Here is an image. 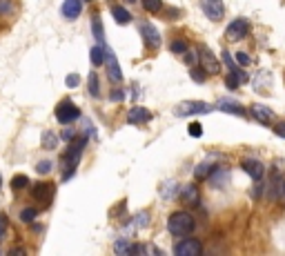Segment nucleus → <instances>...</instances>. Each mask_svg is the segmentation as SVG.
Returning <instances> with one entry per match:
<instances>
[{
	"mask_svg": "<svg viewBox=\"0 0 285 256\" xmlns=\"http://www.w3.org/2000/svg\"><path fill=\"white\" fill-rule=\"evenodd\" d=\"M83 147H85V138H74L71 141V145L67 147V151L63 154V161H60V165H63V178L67 181V178H71V174L76 172V165L81 163V156H83Z\"/></svg>",
	"mask_w": 285,
	"mask_h": 256,
	"instance_id": "nucleus-1",
	"label": "nucleus"
},
{
	"mask_svg": "<svg viewBox=\"0 0 285 256\" xmlns=\"http://www.w3.org/2000/svg\"><path fill=\"white\" fill-rule=\"evenodd\" d=\"M194 227H196V221H194V216L187 214V212H174V214L167 218V229H169V234H174V236H187L194 232Z\"/></svg>",
	"mask_w": 285,
	"mask_h": 256,
	"instance_id": "nucleus-2",
	"label": "nucleus"
},
{
	"mask_svg": "<svg viewBox=\"0 0 285 256\" xmlns=\"http://www.w3.org/2000/svg\"><path fill=\"white\" fill-rule=\"evenodd\" d=\"M212 105H208V103H201V100H185V103H178L176 105V116H180V118H185V116H203V114H210L212 112Z\"/></svg>",
	"mask_w": 285,
	"mask_h": 256,
	"instance_id": "nucleus-3",
	"label": "nucleus"
},
{
	"mask_svg": "<svg viewBox=\"0 0 285 256\" xmlns=\"http://www.w3.org/2000/svg\"><path fill=\"white\" fill-rule=\"evenodd\" d=\"M78 116H81V109H78L71 100H63V103H60V105L56 107V118H58V123H63V125L74 123Z\"/></svg>",
	"mask_w": 285,
	"mask_h": 256,
	"instance_id": "nucleus-4",
	"label": "nucleus"
},
{
	"mask_svg": "<svg viewBox=\"0 0 285 256\" xmlns=\"http://www.w3.org/2000/svg\"><path fill=\"white\" fill-rule=\"evenodd\" d=\"M201 252H203V245L198 239H185L174 247V254L176 256H201Z\"/></svg>",
	"mask_w": 285,
	"mask_h": 256,
	"instance_id": "nucleus-5",
	"label": "nucleus"
},
{
	"mask_svg": "<svg viewBox=\"0 0 285 256\" xmlns=\"http://www.w3.org/2000/svg\"><path fill=\"white\" fill-rule=\"evenodd\" d=\"M201 7L203 14L210 18V20H221L225 16V5L223 0H201Z\"/></svg>",
	"mask_w": 285,
	"mask_h": 256,
	"instance_id": "nucleus-6",
	"label": "nucleus"
},
{
	"mask_svg": "<svg viewBox=\"0 0 285 256\" xmlns=\"http://www.w3.org/2000/svg\"><path fill=\"white\" fill-rule=\"evenodd\" d=\"M247 32H250V22H247L245 18H236V20H232V25H227V38L229 40L245 38Z\"/></svg>",
	"mask_w": 285,
	"mask_h": 256,
	"instance_id": "nucleus-7",
	"label": "nucleus"
},
{
	"mask_svg": "<svg viewBox=\"0 0 285 256\" xmlns=\"http://www.w3.org/2000/svg\"><path fill=\"white\" fill-rule=\"evenodd\" d=\"M178 196H180V200H183L185 205H190V207H196L198 203H201V190H198L194 183L183 185V190L178 192Z\"/></svg>",
	"mask_w": 285,
	"mask_h": 256,
	"instance_id": "nucleus-8",
	"label": "nucleus"
},
{
	"mask_svg": "<svg viewBox=\"0 0 285 256\" xmlns=\"http://www.w3.org/2000/svg\"><path fill=\"white\" fill-rule=\"evenodd\" d=\"M198 58H201V65H203V69L208 71V74H218V71H221V63H218L216 56L208 49V47H201Z\"/></svg>",
	"mask_w": 285,
	"mask_h": 256,
	"instance_id": "nucleus-9",
	"label": "nucleus"
},
{
	"mask_svg": "<svg viewBox=\"0 0 285 256\" xmlns=\"http://www.w3.org/2000/svg\"><path fill=\"white\" fill-rule=\"evenodd\" d=\"M241 167H243V172L250 176L252 181L261 183V178H263V165H261V161H256V158H247V161L241 163Z\"/></svg>",
	"mask_w": 285,
	"mask_h": 256,
	"instance_id": "nucleus-10",
	"label": "nucleus"
},
{
	"mask_svg": "<svg viewBox=\"0 0 285 256\" xmlns=\"http://www.w3.org/2000/svg\"><path fill=\"white\" fill-rule=\"evenodd\" d=\"M105 67H107L109 81H114V83L123 81V71H120V65H118V60H116V56H114L112 52H107V56H105Z\"/></svg>",
	"mask_w": 285,
	"mask_h": 256,
	"instance_id": "nucleus-11",
	"label": "nucleus"
},
{
	"mask_svg": "<svg viewBox=\"0 0 285 256\" xmlns=\"http://www.w3.org/2000/svg\"><path fill=\"white\" fill-rule=\"evenodd\" d=\"M127 120L132 125H143V123H149L151 120V112L145 107H132L129 114H127Z\"/></svg>",
	"mask_w": 285,
	"mask_h": 256,
	"instance_id": "nucleus-12",
	"label": "nucleus"
},
{
	"mask_svg": "<svg viewBox=\"0 0 285 256\" xmlns=\"http://www.w3.org/2000/svg\"><path fill=\"white\" fill-rule=\"evenodd\" d=\"M81 11H83V0H65L63 7H60V14L65 18H69V20L81 16Z\"/></svg>",
	"mask_w": 285,
	"mask_h": 256,
	"instance_id": "nucleus-13",
	"label": "nucleus"
},
{
	"mask_svg": "<svg viewBox=\"0 0 285 256\" xmlns=\"http://www.w3.org/2000/svg\"><path fill=\"white\" fill-rule=\"evenodd\" d=\"M141 34H143V38H145V42H147L149 47H159L161 45L159 29H154L149 22H141Z\"/></svg>",
	"mask_w": 285,
	"mask_h": 256,
	"instance_id": "nucleus-14",
	"label": "nucleus"
},
{
	"mask_svg": "<svg viewBox=\"0 0 285 256\" xmlns=\"http://www.w3.org/2000/svg\"><path fill=\"white\" fill-rule=\"evenodd\" d=\"M250 112H252L254 118H256L258 123H263V125H270L272 118H274V112H272L268 105H252Z\"/></svg>",
	"mask_w": 285,
	"mask_h": 256,
	"instance_id": "nucleus-15",
	"label": "nucleus"
},
{
	"mask_svg": "<svg viewBox=\"0 0 285 256\" xmlns=\"http://www.w3.org/2000/svg\"><path fill=\"white\" fill-rule=\"evenodd\" d=\"M32 194H34V198H38V200H51L54 198V185L51 183H38V185H34V190H32Z\"/></svg>",
	"mask_w": 285,
	"mask_h": 256,
	"instance_id": "nucleus-16",
	"label": "nucleus"
},
{
	"mask_svg": "<svg viewBox=\"0 0 285 256\" xmlns=\"http://www.w3.org/2000/svg\"><path fill=\"white\" fill-rule=\"evenodd\" d=\"M216 107L223 109V112H227V114H234V116H243L245 114V109H243L241 103H234V100H227V98L225 100H218Z\"/></svg>",
	"mask_w": 285,
	"mask_h": 256,
	"instance_id": "nucleus-17",
	"label": "nucleus"
},
{
	"mask_svg": "<svg viewBox=\"0 0 285 256\" xmlns=\"http://www.w3.org/2000/svg\"><path fill=\"white\" fill-rule=\"evenodd\" d=\"M214 169L216 167L212 165V163H201V165H196V169H194V176H196L198 181H205V178H210Z\"/></svg>",
	"mask_w": 285,
	"mask_h": 256,
	"instance_id": "nucleus-18",
	"label": "nucleus"
},
{
	"mask_svg": "<svg viewBox=\"0 0 285 256\" xmlns=\"http://www.w3.org/2000/svg\"><path fill=\"white\" fill-rule=\"evenodd\" d=\"M112 16L116 18V22H120V25H127V22L132 20L129 11H127L125 7H118V5H116V7H112Z\"/></svg>",
	"mask_w": 285,
	"mask_h": 256,
	"instance_id": "nucleus-19",
	"label": "nucleus"
},
{
	"mask_svg": "<svg viewBox=\"0 0 285 256\" xmlns=\"http://www.w3.org/2000/svg\"><path fill=\"white\" fill-rule=\"evenodd\" d=\"M92 29H94V36H96V40H98V45H105V32H102V22L98 16L92 18Z\"/></svg>",
	"mask_w": 285,
	"mask_h": 256,
	"instance_id": "nucleus-20",
	"label": "nucleus"
},
{
	"mask_svg": "<svg viewBox=\"0 0 285 256\" xmlns=\"http://www.w3.org/2000/svg\"><path fill=\"white\" fill-rule=\"evenodd\" d=\"M87 87H89V94H92V98H98V96H100L98 76H96V74H89V78H87Z\"/></svg>",
	"mask_w": 285,
	"mask_h": 256,
	"instance_id": "nucleus-21",
	"label": "nucleus"
},
{
	"mask_svg": "<svg viewBox=\"0 0 285 256\" xmlns=\"http://www.w3.org/2000/svg\"><path fill=\"white\" fill-rule=\"evenodd\" d=\"M89 56H92V65H105V56H107V52H105V47L100 45V47H94Z\"/></svg>",
	"mask_w": 285,
	"mask_h": 256,
	"instance_id": "nucleus-22",
	"label": "nucleus"
},
{
	"mask_svg": "<svg viewBox=\"0 0 285 256\" xmlns=\"http://www.w3.org/2000/svg\"><path fill=\"white\" fill-rule=\"evenodd\" d=\"M58 145V138L54 132H42V147L45 149H56Z\"/></svg>",
	"mask_w": 285,
	"mask_h": 256,
	"instance_id": "nucleus-23",
	"label": "nucleus"
},
{
	"mask_svg": "<svg viewBox=\"0 0 285 256\" xmlns=\"http://www.w3.org/2000/svg\"><path fill=\"white\" fill-rule=\"evenodd\" d=\"M161 196H163V198H172V196H176V183H174V181L163 183V187H161Z\"/></svg>",
	"mask_w": 285,
	"mask_h": 256,
	"instance_id": "nucleus-24",
	"label": "nucleus"
},
{
	"mask_svg": "<svg viewBox=\"0 0 285 256\" xmlns=\"http://www.w3.org/2000/svg\"><path fill=\"white\" fill-rule=\"evenodd\" d=\"M27 185H29V178L25 174H16L14 178H11V187H14V190H25Z\"/></svg>",
	"mask_w": 285,
	"mask_h": 256,
	"instance_id": "nucleus-25",
	"label": "nucleus"
},
{
	"mask_svg": "<svg viewBox=\"0 0 285 256\" xmlns=\"http://www.w3.org/2000/svg\"><path fill=\"white\" fill-rule=\"evenodd\" d=\"M36 216H38V212H36L34 207H25V210L20 212V221L22 223H34Z\"/></svg>",
	"mask_w": 285,
	"mask_h": 256,
	"instance_id": "nucleus-26",
	"label": "nucleus"
},
{
	"mask_svg": "<svg viewBox=\"0 0 285 256\" xmlns=\"http://www.w3.org/2000/svg\"><path fill=\"white\" fill-rule=\"evenodd\" d=\"M143 7L151 11V14H156V11H161V7H163V0H143Z\"/></svg>",
	"mask_w": 285,
	"mask_h": 256,
	"instance_id": "nucleus-27",
	"label": "nucleus"
},
{
	"mask_svg": "<svg viewBox=\"0 0 285 256\" xmlns=\"http://www.w3.org/2000/svg\"><path fill=\"white\" fill-rule=\"evenodd\" d=\"M114 249H116L118 254H132V245L127 241H118L116 245H114Z\"/></svg>",
	"mask_w": 285,
	"mask_h": 256,
	"instance_id": "nucleus-28",
	"label": "nucleus"
},
{
	"mask_svg": "<svg viewBox=\"0 0 285 256\" xmlns=\"http://www.w3.org/2000/svg\"><path fill=\"white\" fill-rule=\"evenodd\" d=\"M147 218H149V214L147 212H141V214H136V218H134V227H147Z\"/></svg>",
	"mask_w": 285,
	"mask_h": 256,
	"instance_id": "nucleus-29",
	"label": "nucleus"
},
{
	"mask_svg": "<svg viewBox=\"0 0 285 256\" xmlns=\"http://www.w3.org/2000/svg\"><path fill=\"white\" fill-rule=\"evenodd\" d=\"M172 52L174 54H185L187 52V42L185 40H174L172 42Z\"/></svg>",
	"mask_w": 285,
	"mask_h": 256,
	"instance_id": "nucleus-30",
	"label": "nucleus"
},
{
	"mask_svg": "<svg viewBox=\"0 0 285 256\" xmlns=\"http://www.w3.org/2000/svg\"><path fill=\"white\" fill-rule=\"evenodd\" d=\"M225 85H227V87L229 89H236V87H239V78H236V74H234V71H229V74L225 76Z\"/></svg>",
	"mask_w": 285,
	"mask_h": 256,
	"instance_id": "nucleus-31",
	"label": "nucleus"
},
{
	"mask_svg": "<svg viewBox=\"0 0 285 256\" xmlns=\"http://www.w3.org/2000/svg\"><path fill=\"white\" fill-rule=\"evenodd\" d=\"M192 78L196 83H205V78H208V71H205V69H196V67H194V69H192Z\"/></svg>",
	"mask_w": 285,
	"mask_h": 256,
	"instance_id": "nucleus-32",
	"label": "nucleus"
},
{
	"mask_svg": "<svg viewBox=\"0 0 285 256\" xmlns=\"http://www.w3.org/2000/svg\"><path fill=\"white\" fill-rule=\"evenodd\" d=\"M36 172L38 174H49L51 172V163L49 161H40L38 165H36Z\"/></svg>",
	"mask_w": 285,
	"mask_h": 256,
	"instance_id": "nucleus-33",
	"label": "nucleus"
},
{
	"mask_svg": "<svg viewBox=\"0 0 285 256\" xmlns=\"http://www.w3.org/2000/svg\"><path fill=\"white\" fill-rule=\"evenodd\" d=\"M234 58H236V63H239L241 67H247V65L252 63V60H250V56H247V54H243V52H239Z\"/></svg>",
	"mask_w": 285,
	"mask_h": 256,
	"instance_id": "nucleus-34",
	"label": "nucleus"
},
{
	"mask_svg": "<svg viewBox=\"0 0 285 256\" xmlns=\"http://www.w3.org/2000/svg\"><path fill=\"white\" fill-rule=\"evenodd\" d=\"M203 134V127H201V123H192L190 125V136H194V138H198Z\"/></svg>",
	"mask_w": 285,
	"mask_h": 256,
	"instance_id": "nucleus-35",
	"label": "nucleus"
},
{
	"mask_svg": "<svg viewBox=\"0 0 285 256\" xmlns=\"http://www.w3.org/2000/svg\"><path fill=\"white\" fill-rule=\"evenodd\" d=\"M5 234H7V218L5 214H0V241L5 239Z\"/></svg>",
	"mask_w": 285,
	"mask_h": 256,
	"instance_id": "nucleus-36",
	"label": "nucleus"
},
{
	"mask_svg": "<svg viewBox=\"0 0 285 256\" xmlns=\"http://www.w3.org/2000/svg\"><path fill=\"white\" fill-rule=\"evenodd\" d=\"M274 134L276 136H281V138H285V120H278V123L274 125Z\"/></svg>",
	"mask_w": 285,
	"mask_h": 256,
	"instance_id": "nucleus-37",
	"label": "nucleus"
},
{
	"mask_svg": "<svg viewBox=\"0 0 285 256\" xmlns=\"http://www.w3.org/2000/svg\"><path fill=\"white\" fill-rule=\"evenodd\" d=\"M65 83H67V87H78V83H81V81H78V76H76V74H69Z\"/></svg>",
	"mask_w": 285,
	"mask_h": 256,
	"instance_id": "nucleus-38",
	"label": "nucleus"
},
{
	"mask_svg": "<svg viewBox=\"0 0 285 256\" xmlns=\"http://www.w3.org/2000/svg\"><path fill=\"white\" fill-rule=\"evenodd\" d=\"M123 98H125V94H123L120 89H114V91H112V100H114V103H120Z\"/></svg>",
	"mask_w": 285,
	"mask_h": 256,
	"instance_id": "nucleus-39",
	"label": "nucleus"
},
{
	"mask_svg": "<svg viewBox=\"0 0 285 256\" xmlns=\"http://www.w3.org/2000/svg\"><path fill=\"white\" fill-rule=\"evenodd\" d=\"M185 63H190V65H194V63H196V54H192V52H185Z\"/></svg>",
	"mask_w": 285,
	"mask_h": 256,
	"instance_id": "nucleus-40",
	"label": "nucleus"
},
{
	"mask_svg": "<svg viewBox=\"0 0 285 256\" xmlns=\"http://www.w3.org/2000/svg\"><path fill=\"white\" fill-rule=\"evenodd\" d=\"M9 7H11V5H7V3H0V14H7Z\"/></svg>",
	"mask_w": 285,
	"mask_h": 256,
	"instance_id": "nucleus-41",
	"label": "nucleus"
},
{
	"mask_svg": "<svg viewBox=\"0 0 285 256\" xmlns=\"http://www.w3.org/2000/svg\"><path fill=\"white\" fill-rule=\"evenodd\" d=\"M283 194H285V181H283Z\"/></svg>",
	"mask_w": 285,
	"mask_h": 256,
	"instance_id": "nucleus-42",
	"label": "nucleus"
},
{
	"mask_svg": "<svg viewBox=\"0 0 285 256\" xmlns=\"http://www.w3.org/2000/svg\"><path fill=\"white\" fill-rule=\"evenodd\" d=\"M0 187H3V178H0Z\"/></svg>",
	"mask_w": 285,
	"mask_h": 256,
	"instance_id": "nucleus-43",
	"label": "nucleus"
},
{
	"mask_svg": "<svg viewBox=\"0 0 285 256\" xmlns=\"http://www.w3.org/2000/svg\"><path fill=\"white\" fill-rule=\"evenodd\" d=\"M85 3H92V0H85Z\"/></svg>",
	"mask_w": 285,
	"mask_h": 256,
	"instance_id": "nucleus-44",
	"label": "nucleus"
},
{
	"mask_svg": "<svg viewBox=\"0 0 285 256\" xmlns=\"http://www.w3.org/2000/svg\"><path fill=\"white\" fill-rule=\"evenodd\" d=\"M129 3H136V0H129Z\"/></svg>",
	"mask_w": 285,
	"mask_h": 256,
	"instance_id": "nucleus-45",
	"label": "nucleus"
}]
</instances>
